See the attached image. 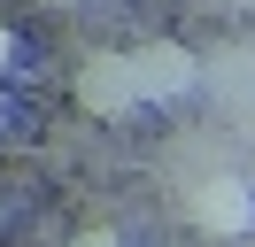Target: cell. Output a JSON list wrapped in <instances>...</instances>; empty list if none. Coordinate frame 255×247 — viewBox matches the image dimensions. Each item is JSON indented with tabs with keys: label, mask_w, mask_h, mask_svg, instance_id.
I'll list each match as a JSON object with an SVG mask.
<instances>
[{
	"label": "cell",
	"mask_w": 255,
	"mask_h": 247,
	"mask_svg": "<svg viewBox=\"0 0 255 247\" xmlns=\"http://www.w3.org/2000/svg\"><path fill=\"white\" fill-rule=\"evenodd\" d=\"M78 108L85 116H131V108H139L131 54H85L78 62Z\"/></svg>",
	"instance_id": "obj_1"
},
{
	"label": "cell",
	"mask_w": 255,
	"mask_h": 247,
	"mask_svg": "<svg viewBox=\"0 0 255 247\" xmlns=\"http://www.w3.org/2000/svg\"><path fill=\"white\" fill-rule=\"evenodd\" d=\"M131 77H139V101H178L201 77V54H186L178 39H147V46H131Z\"/></svg>",
	"instance_id": "obj_2"
},
{
	"label": "cell",
	"mask_w": 255,
	"mask_h": 247,
	"mask_svg": "<svg viewBox=\"0 0 255 247\" xmlns=\"http://www.w3.org/2000/svg\"><path fill=\"white\" fill-rule=\"evenodd\" d=\"M186 216L201 232H224V240H240V232L255 224V193H248V178H201L186 193Z\"/></svg>",
	"instance_id": "obj_3"
},
{
	"label": "cell",
	"mask_w": 255,
	"mask_h": 247,
	"mask_svg": "<svg viewBox=\"0 0 255 247\" xmlns=\"http://www.w3.org/2000/svg\"><path fill=\"white\" fill-rule=\"evenodd\" d=\"M70 247H124V240H116L109 224H85V232H78V240H70Z\"/></svg>",
	"instance_id": "obj_4"
},
{
	"label": "cell",
	"mask_w": 255,
	"mask_h": 247,
	"mask_svg": "<svg viewBox=\"0 0 255 247\" xmlns=\"http://www.w3.org/2000/svg\"><path fill=\"white\" fill-rule=\"evenodd\" d=\"M8 62H16V31L0 23V70H8Z\"/></svg>",
	"instance_id": "obj_5"
},
{
	"label": "cell",
	"mask_w": 255,
	"mask_h": 247,
	"mask_svg": "<svg viewBox=\"0 0 255 247\" xmlns=\"http://www.w3.org/2000/svg\"><path fill=\"white\" fill-rule=\"evenodd\" d=\"M54 8H62V0H54Z\"/></svg>",
	"instance_id": "obj_6"
}]
</instances>
